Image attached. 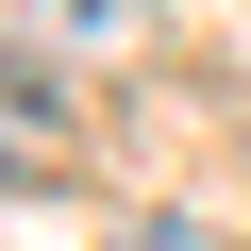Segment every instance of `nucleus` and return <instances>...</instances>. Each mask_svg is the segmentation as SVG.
<instances>
[{"label": "nucleus", "instance_id": "1", "mask_svg": "<svg viewBox=\"0 0 251 251\" xmlns=\"http://www.w3.org/2000/svg\"><path fill=\"white\" fill-rule=\"evenodd\" d=\"M134 34H151V0H0V50H50V67H100Z\"/></svg>", "mask_w": 251, "mask_h": 251}, {"label": "nucleus", "instance_id": "2", "mask_svg": "<svg viewBox=\"0 0 251 251\" xmlns=\"http://www.w3.org/2000/svg\"><path fill=\"white\" fill-rule=\"evenodd\" d=\"M117 251H218V234H201V218H134Z\"/></svg>", "mask_w": 251, "mask_h": 251}]
</instances>
